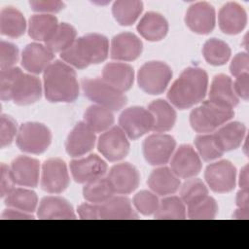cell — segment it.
<instances>
[{
  "mask_svg": "<svg viewBox=\"0 0 249 249\" xmlns=\"http://www.w3.org/2000/svg\"><path fill=\"white\" fill-rule=\"evenodd\" d=\"M16 134H18L17 123L16 121L7 115H1L0 118V146L1 148H5L9 146Z\"/></svg>",
  "mask_w": 249,
  "mask_h": 249,
  "instance_id": "obj_45",
  "label": "cell"
},
{
  "mask_svg": "<svg viewBox=\"0 0 249 249\" xmlns=\"http://www.w3.org/2000/svg\"><path fill=\"white\" fill-rule=\"evenodd\" d=\"M248 189H241L236 196V205L240 209H249Z\"/></svg>",
  "mask_w": 249,
  "mask_h": 249,
  "instance_id": "obj_53",
  "label": "cell"
},
{
  "mask_svg": "<svg viewBox=\"0 0 249 249\" xmlns=\"http://www.w3.org/2000/svg\"><path fill=\"white\" fill-rule=\"evenodd\" d=\"M156 219H185L186 208L182 199L178 196L163 198L155 213Z\"/></svg>",
  "mask_w": 249,
  "mask_h": 249,
  "instance_id": "obj_39",
  "label": "cell"
},
{
  "mask_svg": "<svg viewBox=\"0 0 249 249\" xmlns=\"http://www.w3.org/2000/svg\"><path fill=\"white\" fill-rule=\"evenodd\" d=\"M114 192L120 195L132 193L139 185L140 175L138 170L128 162H122L114 165L108 174Z\"/></svg>",
  "mask_w": 249,
  "mask_h": 249,
  "instance_id": "obj_17",
  "label": "cell"
},
{
  "mask_svg": "<svg viewBox=\"0 0 249 249\" xmlns=\"http://www.w3.org/2000/svg\"><path fill=\"white\" fill-rule=\"evenodd\" d=\"M84 119L85 123L94 132L106 131L114 124V116L112 111L97 104L91 105L87 109Z\"/></svg>",
  "mask_w": 249,
  "mask_h": 249,
  "instance_id": "obj_33",
  "label": "cell"
},
{
  "mask_svg": "<svg viewBox=\"0 0 249 249\" xmlns=\"http://www.w3.org/2000/svg\"><path fill=\"white\" fill-rule=\"evenodd\" d=\"M119 124L129 139L135 140L153 130L154 118L148 109L134 106L121 114Z\"/></svg>",
  "mask_w": 249,
  "mask_h": 249,
  "instance_id": "obj_8",
  "label": "cell"
},
{
  "mask_svg": "<svg viewBox=\"0 0 249 249\" xmlns=\"http://www.w3.org/2000/svg\"><path fill=\"white\" fill-rule=\"evenodd\" d=\"M26 22L23 15L14 7H6L0 13V31L3 35L18 38L25 32Z\"/></svg>",
  "mask_w": 249,
  "mask_h": 249,
  "instance_id": "obj_31",
  "label": "cell"
},
{
  "mask_svg": "<svg viewBox=\"0 0 249 249\" xmlns=\"http://www.w3.org/2000/svg\"><path fill=\"white\" fill-rule=\"evenodd\" d=\"M10 168L16 184L31 188L38 185L40 164L37 160L26 156H20L12 161Z\"/></svg>",
  "mask_w": 249,
  "mask_h": 249,
  "instance_id": "obj_21",
  "label": "cell"
},
{
  "mask_svg": "<svg viewBox=\"0 0 249 249\" xmlns=\"http://www.w3.org/2000/svg\"><path fill=\"white\" fill-rule=\"evenodd\" d=\"M42 94L40 80L23 72L17 78L12 89L11 100L18 105H29L38 101Z\"/></svg>",
  "mask_w": 249,
  "mask_h": 249,
  "instance_id": "obj_16",
  "label": "cell"
},
{
  "mask_svg": "<svg viewBox=\"0 0 249 249\" xmlns=\"http://www.w3.org/2000/svg\"><path fill=\"white\" fill-rule=\"evenodd\" d=\"M22 71L18 67L2 69L0 72V98L3 101L11 100V93L17 78Z\"/></svg>",
  "mask_w": 249,
  "mask_h": 249,
  "instance_id": "obj_44",
  "label": "cell"
},
{
  "mask_svg": "<svg viewBox=\"0 0 249 249\" xmlns=\"http://www.w3.org/2000/svg\"><path fill=\"white\" fill-rule=\"evenodd\" d=\"M30 6L33 11L41 13H57L64 8V3L61 1H30Z\"/></svg>",
  "mask_w": 249,
  "mask_h": 249,
  "instance_id": "obj_49",
  "label": "cell"
},
{
  "mask_svg": "<svg viewBox=\"0 0 249 249\" xmlns=\"http://www.w3.org/2000/svg\"><path fill=\"white\" fill-rule=\"evenodd\" d=\"M58 24L57 18L54 16L47 14L34 15L29 18L28 34L32 39L46 43Z\"/></svg>",
  "mask_w": 249,
  "mask_h": 249,
  "instance_id": "obj_32",
  "label": "cell"
},
{
  "mask_svg": "<svg viewBox=\"0 0 249 249\" xmlns=\"http://www.w3.org/2000/svg\"><path fill=\"white\" fill-rule=\"evenodd\" d=\"M77 32L75 28L68 23H59L55 31L45 43V46L54 53H62L68 49L76 40Z\"/></svg>",
  "mask_w": 249,
  "mask_h": 249,
  "instance_id": "obj_37",
  "label": "cell"
},
{
  "mask_svg": "<svg viewBox=\"0 0 249 249\" xmlns=\"http://www.w3.org/2000/svg\"><path fill=\"white\" fill-rule=\"evenodd\" d=\"M16 140L21 151L29 154H41L49 148L52 133L45 124L28 122L20 125Z\"/></svg>",
  "mask_w": 249,
  "mask_h": 249,
  "instance_id": "obj_7",
  "label": "cell"
},
{
  "mask_svg": "<svg viewBox=\"0 0 249 249\" xmlns=\"http://www.w3.org/2000/svg\"><path fill=\"white\" fill-rule=\"evenodd\" d=\"M99 218L101 219H137L130 200L125 196H112L99 205Z\"/></svg>",
  "mask_w": 249,
  "mask_h": 249,
  "instance_id": "obj_28",
  "label": "cell"
},
{
  "mask_svg": "<svg viewBox=\"0 0 249 249\" xmlns=\"http://www.w3.org/2000/svg\"><path fill=\"white\" fill-rule=\"evenodd\" d=\"M44 91L50 102H73L79 95L74 69L60 60L52 62L44 71Z\"/></svg>",
  "mask_w": 249,
  "mask_h": 249,
  "instance_id": "obj_2",
  "label": "cell"
},
{
  "mask_svg": "<svg viewBox=\"0 0 249 249\" xmlns=\"http://www.w3.org/2000/svg\"><path fill=\"white\" fill-rule=\"evenodd\" d=\"M95 140V132L85 122H80L66 139V152L71 157H81L93 149Z\"/></svg>",
  "mask_w": 249,
  "mask_h": 249,
  "instance_id": "obj_18",
  "label": "cell"
},
{
  "mask_svg": "<svg viewBox=\"0 0 249 249\" xmlns=\"http://www.w3.org/2000/svg\"><path fill=\"white\" fill-rule=\"evenodd\" d=\"M14 178L12 176L11 168L5 163H1L0 167V196L5 197L11 191H13L15 185Z\"/></svg>",
  "mask_w": 249,
  "mask_h": 249,
  "instance_id": "obj_47",
  "label": "cell"
},
{
  "mask_svg": "<svg viewBox=\"0 0 249 249\" xmlns=\"http://www.w3.org/2000/svg\"><path fill=\"white\" fill-rule=\"evenodd\" d=\"M53 57V53L46 46L40 43H31L22 51L21 65L28 72L39 74L46 70Z\"/></svg>",
  "mask_w": 249,
  "mask_h": 249,
  "instance_id": "obj_20",
  "label": "cell"
},
{
  "mask_svg": "<svg viewBox=\"0 0 249 249\" xmlns=\"http://www.w3.org/2000/svg\"><path fill=\"white\" fill-rule=\"evenodd\" d=\"M174 138L167 134L156 133L148 136L143 142V155L151 165H163L175 150Z\"/></svg>",
  "mask_w": 249,
  "mask_h": 249,
  "instance_id": "obj_9",
  "label": "cell"
},
{
  "mask_svg": "<svg viewBox=\"0 0 249 249\" xmlns=\"http://www.w3.org/2000/svg\"><path fill=\"white\" fill-rule=\"evenodd\" d=\"M148 186L159 196L174 194L180 187V180L168 167H159L150 174Z\"/></svg>",
  "mask_w": 249,
  "mask_h": 249,
  "instance_id": "obj_27",
  "label": "cell"
},
{
  "mask_svg": "<svg viewBox=\"0 0 249 249\" xmlns=\"http://www.w3.org/2000/svg\"><path fill=\"white\" fill-rule=\"evenodd\" d=\"M5 204L27 213H33L38 204V198L34 192L26 189L17 188L5 196Z\"/></svg>",
  "mask_w": 249,
  "mask_h": 249,
  "instance_id": "obj_35",
  "label": "cell"
},
{
  "mask_svg": "<svg viewBox=\"0 0 249 249\" xmlns=\"http://www.w3.org/2000/svg\"><path fill=\"white\" fill-rule=\"evenodd\" d=\"M233 116L232 109L222 107L208 100L191 112L190 124L196 132L208 133L222 126Z\"/></svg>",
  "mask_w": 249,
  "mask_h": 249,
  "instance_id": "obj_4",
  "label": "cell"
},
{
  "mask_svg": "<svg viewBox=\"0 0 249 249\" xmlns=\"http://www.w3.org/2000/svg\"><path fill=\"white\" fill-rule=\"evenodd\" d=\"M248 217H249L248 209L237 208L235 210V212L233 213V218L234 219H248Z\"/></svg>",
  "mask_w": 249,
  "mask_h": 249,
  "instance_id": "obj_55",
  "label": "cell"
},
{
  "mask_svg": "<svg viewBox=\"0 0 249 249\" xmlns=\"http://www.w3.org/2000/svg\"><path fill=\"white\" fill-rule=\"evenodd\" d=\"M18 49L16 45L1 41L0 43V67L2 69H7L14 67V65L18 61Z\"/></svg>",
  "mask_w": 249,
  "mask_h": 249,
  "instance_id": "obj_46",
  "label": "cell"
},
{
  "mask_svg": "<svg viewBox=\"0 0 249 249\" xmlns=\"http://www.w3.org/2000/svg\"><path fill=\"white\" fill-rule=\"evenodd\" d=\"M203 56L205 60L212 65L219 66L225 64L231 56V49L229 45L216 38L209 39L203 46Z\"/></svg>",
  "mask_w": 249,
  "mask_h": 249,
  "instance_id": "obj_38",
  "label": "cell"
},
{
  "mask_svg": "<svg viewBox=\"0 0 249 249\" xmlns=\"http://www.w3.org/2000/svg\"><path fill=\"white\" fill-rule=\"evenodd\" d=\"M133 204L138 212L143 215L155 214L160 201L155 193L149 191H141L133 197Z\"/></svg>",
  "mask_w": 249,
  "mask_h": 249,
  "instance_id": "obj_43",
  "label": "cell"
},
{
  "mask_svg": "<svg viewBox=\"0 0 249 249\" xmlns=\"http://www.w3.org/2000/svg\"><path fill=\"white\" fill-rule=\"evenodd\" d=\"M97 148L108 160L117 161L127 155L129 142L120 126H113L99 136Z\"/></svg>",
  "mask_w": 249,
  "mask_h": 249,
  "instance_id": "obj_11",
  "label": "cell"
},
{
  "mask_svg": "<svg viewBox=\"0 0 249 249\" xmlns=\"http://www.w3.org/2000/svg\"><path fill=\"white\" fill-rule=\"evenodd\" d=\"M69 185L65 162L60 159H49L42 166L41 188L50 194H60Z\"/></svg>",
  "mask_w": 249,
  "mask_h": 249,
  "instance_id": "obj_12",
  "label": "cell"
},
{
  "mask_svg": "<svg viewBox=\"0 0 249 249\" xmlns=\"http://www.w3.org/2000/svg\"><path fill=\"white\" fill-rule=\"evenodd\" d=\"M204 178L212 191L229 193L235 187L236 169L229 160L216 161L206 167Z\"/></svg>",
  "mask_w": 249,
  "mask_h": 249,
  "instance_id": "obj_10",
  "label": "cell"
},
{
  "mask_svg": "<svg viewBox=\"0 0 249 249\" xmlns=\"http://www.w3.org/2000/svg\"><path fill=\"white\" fill-rule=\"evenodd\" d=\"M139 34L148 41H160L168 31V23L163 16L155 12L146 13L137 25Z\"/></svg>",
  "mask_w": 249,
  "mask_h": 249,
  "instance_id": "obj_26",
  "label": "cell"
},
{
  "mask_svg": "<svg viewBox=\"0 0 249 249\" xmlns=\"http://www.w3.org/2000/svg\"><path fill=\"white\" fill-rule=\"evenodd\" d=\"M209 101L230 109H233L238 104L239 98L234 92L232 81L229 76L219 74L213 78L209 91Z\"/></svg>",
  "mask_w": 249,
  "mask_h": 249,
  "instance_id": "obj_23",
  "label": "cell"
},
{
  "mask_svg": "<svg viewBox=\"0 0 249 249\" xmlns=\"http://www.w3.org/2000/svg\"><path fill=\"white\" fill-rule=\"evenodd\" d=\"M78 215L81 219H99V205L83 203L78 207Z\"/></svg>",
  "mask_w": 249,
  "mask_h": 249,
  "instance_id": "obj_51",
  "label": "cell"
},
{
  "mask_svg": "<svg viewBox=\"0 0 249 249\" xmlns=\"http://www.w3.org/2000/svg\"><path fill=\"white\" fill-rule=\"evenodd\" d=\"M70 170L73 179L77 183L87 184L103 177L107 171V164L97 155H89L86 158L72 160Z\"/></svg>",
  "mask_w": 249,
  "mask_h": 249,
  "instance_id": "obj_14",
  "label": "cell"
},
{
  "mask_svg": "<svg viewBox=\"0 0 249 249\" xmlns=\"http://www.w3.org/2000/svg\"><path fill=\"white\" fill-rule=\"evenodd\" d=\"M114 189L108 178H98L85 185L83 189L84 197L94 204H102L114 196Z\"/></svg>",
  "mask_w": 249,
  "mask_h": 249,
  "instance_id": "obj_36",
  "label": "cell"
},
{
  "mask_svg": "<svg viewBox=\"0 0 249 249\" xmlns=\"http://www.w3.org/2000/svg\"><path fill=\"white\" fill-rule=\"evenodd\" d=\"M82 89L85 96L111 111H118L126 104L125 95L103 79H84Z\"/></svg>",
  "mask_w": 249,
  "mask_h": 249,
  "instance_id": "obj_5",
  "label": "cell"
},
{
  "mask_svg": "<svg viewBox=\"0 0 249 249\" xmlns=\"http://www.w3.org/2000/svg\"><path fill=\"white\" fill-rule=\"evenodd\" d=\"M2 219H33L34 217L27 212L18 210L15 208H9L4 210L1 215Z\"/></svg>",
  "mask_w": 249,
  "mask_h": 249,
  "instance_id": "obj_52",
  "label": "cell"
},
{
  "mask_svg": "<svg viewBox=\"0 0 249 249\" xmlns=\"http://www.w3.org/2000/svg\"><path fill=\"white\" fill-rule=\"evenodd\" d=\"M198 156L205 161L216 160L223 156L224 152L219 147L214 134L199 135L195 140Z\"/></svg>",
  "mask_w": 249,
  "mask_h": 249,
  "instance_id": "obj_41",
  "label": "cell"
},
{
  "mask_svg": "<svg viewBox=\"0 0 249 249\" xmlns=\"http://www.w3.org/2000/svg\"><path fill=\"white\" fill-rule=\"evenodd\" d=\"M246 132V127L239 122L229 123L221 126L214 137L223 152L234 150L240 146Z\"/></svg>",
  "mask_w": 249,
  "mask_h": 249,
  "instance_id": "obj_29",
  "label": "cell"
},
{
  "mask_svg": "<svg viewBox=\"0 0 249 249\" xmlns=\"http://www.w3.org/2000/svg\"><path fill=\"white\" fill-rule=\"evenodd\" d=\"M172 78L171 68L161 61H149L138 72V85L149 94L162 93Z\"/></svg>",
  "mask_w": 249,
  "mask_h": 249,
  "instance_id": "obj_6",
  "label": "cell"
},
{
  "mask_svg": "<svg viewBox=\"0 0 249 249\" xmlns=\"http://www.w3.org/2000/svg\"><path fill=\"white\" fill-rule=\"evenodd\" d=\"M143 45L141 40L134 34L124 32L112 39L110 54L113 59L132 61L140 56Z\"/></svg>",
  "mask_w": 249,
  "mask_h": 249,
  "instance_id": "obj_19",
  "label": "cell"
},
{
  "mask_svg": "<svg viewBox=\"0 0 249 249\" xmlns=\"http://www.w3.org/2000/svg\"><path fill=\"white\" fill-rule=\"evenodd\" d=\"M143 10V3L138 0H119L113 4L112 13L121 25L135 22Z\"/></svg>",
  "mask_w": 249,
  "mask_h": 249,
  "instance_id": "obj_34",
  "label": "cell"
},
{
  "mask_svg": "<svg viewBox=\"0 0 249 249\" xmlns=\"http://www.w3.org/2000/svg\"><path fill=\"white\" fill-rule=\"evenodd\" d=\"M208 76L199 67L185 69L167 92V98L178 109H188L203 100L206 95Z\"/></svg>",
  "mask_w": 249,
  "mask_h": 249,
  "instance_id": "obj_1",
  "label": "cell"
},
{
  "mask_svg": "<svg viewBox=\"0 0 249 249\" xmlns=\"http://www.w3.org/2000/svg\"><path fill=\"white\" fill-rule=\"evenodd\" d=\"M248 165H245L239 175V185L241 189H248Z\"/></svg>",
  "mask_w": 249,
  "mask_h": 249,
  "instance_id": "obj_54",
  "label": "cell"
},
{
  "mask_svg": "<svg viewBox=\"0 0 249 249\" xmlns=\"http://www.w3.org/2000/svg\"><path fill=\"white\" fill-rule=\"evenodd\" d=\"M102 79L116 89L124 92L128 90L134 80L133 68L122 62H112L105 65Z\"/></svg>",
  "mask_w": 249,
  "mask_h": 249,
  "instance_id": "obj_24",
  "label": "cell"
},
{
  "mask_svg": "<svg viewBox=\"0 0 249 249\" xmlns=\"http://www.w3.org/2000/svg\"><path fill=\"white\" fill-rule=\"evenodd\" d=\"M108 52V39L101 34L90 33L76 39L68 49L60 53V57L69 65L83 69L104 61Z\"/></svg>",
  "mask_w": 249,
  "mask_h": 249,
  "instance_id": "obj_3",
  "label": "cell"
},
{
  "mask_svg": "<svg viewBox=\"0 0 249 249\" xmlns=\"http://www.w3.org/2000/svg\"><path fill=\"white\" fill-rule=\"evenodd\" d=\"M218 21L220 29L224 33L230 35L238 34L246 25V12L239 4L229 2L219 11Z\"/></svg>",
  "mask_w": 249,
  "mask_h": 249,
  "instance_id": "obj_22",
  "label": "cell"
},
{
  "mask_svg": "<svg viewBox=\"0 0 249 249\" xmlns=\"http://www.w3.org/2000/svg\"><path fill=\"white\" fill-rule=\"evenodd\" d=\"M233 85V89L237 97L248 100L249 97V74L243 73L236 77Z\"/></svg>",
  "mask_w": 249,
  "mask_h": 249,
  "instance_id": "obj_50",
  "label": "cell"
},
{
  "mask_svg": "<svg viewBox=\"0 0 249 249\" xmlns=\"http://www.w3.org/2000/svg\"><path fill=\"white\" fill-rule=\"evenodd\" d=\"M148 110L154 118V131L165 132L173 127L176 122V112L167 101L155 100L149 104Z\"/></svg>",
  "mask_w": 249,
  "mask_h": 249,
  "instance_id": "obj_30",
  "label": "cell"
},
{
  "mask_svg": "<svg viewBox=\"0 0 249 249\" xmlns=\"http://www.w3.org/2000/svg\"><path fill=\"white\" fill-rule=\"evenodd\" d=\"M171 170L179 178H192L199 173L201 160L191 145H181L171 160Z\"/></svg>",
  "mask_w": 249,
  "mask_h": 249,
  "instance_id": "obj_15",
  "label": "cell"
},
{
  "mask_svg": "<svg viewBox=\"0 0 249 249\" xmlns=\"http://www.w3.org/2000/svg\"><path fill=\"white\" fill-rule=\"evenodd\" d=\"M37 216L40 219H75L72 205L60 196H46L38 207Z\"/></svg>",
  "mask_w": 249,
  "mask_h": 249,
  "instance_id": "obj_25",
  "label": "cell"
},
{
  "mask_svg": "<svg viewBox=\"0 0 249 249\" xmlns=\"http://www.w3.org/2000/svg\"><path fill=\"white\" fill-rule=\"evenodd\" d=\"M217 213V202L209 196H205L199 200L188 205V217L190 219H214Z\"/></svg>",
  "mask_w": 249,
  "mask_h": 249,
  "instance_id": "obj_40",
  "label": "cell"
},
{
  "mask_svg": "<svg viewBox=\"0 0 249 249\" xmlns=\"http://www.w3.org/2000/svg\"><path fill=\"white\" fill-rule=\"evenodd\" d=\"M249 69V56L247 53H237L231 60L230 70L231 75L237 77L243 73H248Z\"/></svg>",
  "mask_w": 249,
  "mask_h": 249,
  "instance_id": "obj_48",
  "label": "cell"
},
{
  "mask_svg": "<svg viewBox=\"0 0 249 249\" xmlns=\"http://www.w3.org/2000/svg\"><path fill=\"white\" fill-rule=\"evenodd\" d=\"M208 195L206 185L197 178L187 180L180 191V198L185 205H190Z\"/></svg>",
  "mask_w": 249,
  "mask_h": 249,
  "instance_id": "obj_42",
  "label": "cell"
},
{
  "mask_svg": "<svg viewBox=\"0 0 249 249\" xmlns=\"http://www.w3.org/2000/svg\"><path fill=\"white\" fill-rule=\"evenodd\" d=\"M215 10L207 2H197L191 5L185 17L187 26L197 34L210 33L215 27Z\"/></svg>",
  "mask_w": 249,
  "mask_h": 249,
  "instance_id": "obj_13",
  "label": "cell"
}]
</instances>
